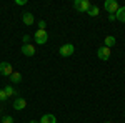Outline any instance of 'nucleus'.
<instances>
[{"instance_id":"obj_1","label":"nucleus","mask_w":125,"mask_h":123,"mask_svg":"<svg viewBox=\"0 0 125 123\" xmlns=\"http://www.w3.org/2000/svg\"><path fill=\"white\" fill-rule=\"evenodd\" d=\"M33 40H35L37 45H45V43L48 42V33L45 32V30H37L35 35H33Z\"/></svg>"},{"instance_id":"obj_2","label":"nucleus","mask_w":125,"mask_h":123,"mask_svg":"<svg viewBox=\"0 0 125 123\" xmlns=\"http://www.w3.org/2000/svg\"><path fill=\"white\" fill-rule=\"evenodd\" d=\"M73 52H75V47H73L72 43H65V45H62V47L58 48L60 57H72Z\"/></svg>"},{"instance_id":"obj_3","label":"nucleus","mask_w":125,"mask_h":123,"mask_svg":"<svg viewBox=\"0 0 125 123\" xmlns=\"http://www.w3.org/2000/svg\"><path fill=\"white\" fill-rule=\"evenodd\" d=\"M104 7H105V10L110 13V15H115V12L120 9V5H118V2H117V0H105Z\"/></svg>"},{"instance_id":"obj_4","label":"nucleus","mask_w":125,"mask_h":123,"mask_svg":"<svg viewBox=\"0 0 125 123\" xmlns=\"http://www.w3.org/2000/svg\"><path fill=\"white\" fill-rule=\"evenodd\" d=\"M73 7H75V10H78V12H88V9L92 7V3H90L88 0H75V2H73Z\"/></svg>"},{"instance_id":"obj_5","label":"nucleus","mask_w":125,"mask_h":123,"mask_svg":"<svg viewBox=\"0 0 125 123\" xmlns=\"http://www.w3.org/2000/svg\"><path fill=\"white\" fill-rule=\"evenodd\" d=\"M13 73V66L9 62H0V75L2 76H10Z\"/></svg>"},{"instance_id":"obj_6","label":"nucleus","mask_w":125,"mask_h":123,"mask_svg":"<svg viewBox=\"0 0 125 123\" xmlns=\"http://www.w3.org/2000/svg\"><path fill=\"white\" fill-rule=\"evenodd\" d=\"M97 57L100 58V60H104V62H107V60L110 58V48L100 47L98 50H97Z\"/></svg>"},{"instance_id":"obj_7","label":"nucleus","mask_w":125,"mask_h":123,"mask_svg":"<svg viewBox=\"0 0 125 123\" xmlns=\"http://www.w3.org/2000/svg\"><path fill=\"white\" fill-rule=\"evenodd\" d=\"M22 53H23L25 57H33V55H35V47H33L32 43H23Z\"/></svg>"},{"instance_id":"obj_8","label":"nucleus","mask_w":125,"mask_h":123,"mask_svg":"<svg viewBox=\"0 0 125 123\" xmlns=\"http://www.w3.org/2000/svg\"><path fill=\"white\" fill-rule=\"evenodd\" d=\"M25 106H27V100H25V98L17 96V98L13 100V108H15V110H19V112H20V110H23Z\"/></svg>"},{"instance_id":"obj_9","label":"nucleus","mask_w":125,"mask_h":123,"mask_svg":"<svg viewBox=\"0 0 125 123\" xmlns=\"http://www.w3.org/2000/svg\"><path fill=\"white\" fill-rule=\"evenodd\" d=\"M33 13H30V12H23L22 13V22L25 23V25H32L33 23Z\"/></svg>"},{"instance_id":"obj_10","label":"nucleus","mask_w":125,"mask_h":123,"mask_svg":"<svg viewBox=\"0 0 125 123\" xmlns=\"http://www.w3.org/2000/svg\"><path fill=\"white\" fill-rule=\"evenodd\" d=\"M104 43H105L104 47L110 48V47H114V45L117 43V40H115V37H114V35H107V37H105V40H104Z\"/></svg>"},{"instance_id":"obj_11","label":"nucleus","mask_w":125,"mask_h":123,"mask_svg":"<svg viewBox=\"0 0 125 123\" xmlns=\"http://www.w3.org/2000/svg\"><path fill=\"white\" fill-rule=\"evenodd\" d=\"M40 123H57V118H55L53 115L47 113V115H43V116L40 118Z\"/></svg>"},{"instance_id":"obj_12","label":"nucleus","mask_w":125,"mask_h":123,"mask_svg":"<svg viewBox=\"0 0 125 123\" xmlns=\"http://www.w3.org/2000/svg\"><path fill=\"white\" fill-rule=\"evenodd\" d=\"M115 20H118V22H125V7H120V9L115 12Z\"/></svg>"},{"instance_id":"obj_13","label":"nucleus","mask_w":125,"mask_h":123,"mask_svg":"<svg viewBox=\"0 0 125 123\" xmlns=\"http://www.w3.org/2000/svg\"><path fill=\"white\" fill-rule=\"evenodd\" d=\"M9 78L12 80V83H20V82H22V75H20L19 72H13Z\"/></svg>"},{"instance_id":"obj_14","label":"nucleus","mask_w":125,"mask_h":123,"mask_svg":"<svg viewBox=\"0 0 125 123\" xmlns=\"http://www.w3.org/2000/svg\"><path fill=\"white\" fill-rule=\"evenodd\" d=\"M3 92H5L7 96H15V95H17V92L13 90V86H12V85H7L5 88H3Z\"/></svg>"},{"instance_id":"obj_15","label":"nucleus","mask_w":125,"mask_h":123,"mask_svg":"<svg viewBox=\"0 0 125 123\" xmlns=\"http://www.w3.org/2000/svg\"><path fill=\"white\" fill-rule=\"evenodd\" d=\"M98 12H100V10H98V7H97V5H92V7L88 9V12H87V13H88L90 17H97V15H98Z\"/></svg>"},{"instance_id":"obj_16","label":"nucleus","mask_w":125,"mask_h":123,"mask_svg":"<svg viewBox=\"0 0 125 123\" xmlns=\"http://www.w3.org/2000/svg\"><path fill=\"white\" fill-rule=\"evenodd\" d=\"M0 123H13V118L9 116V115H5V116H2V118H0Z\"/></svg>"},{"instance_id":"obj_17","label":"nucleus","mask_w":125,"mask_h":123,"mask_svg":"<svg viewBox=\"0 0 125 123\" xmlns=\"http://www.w3.org/2000/svg\"><path fill=\"white\" fill-rule=\"evenodd\" d=\"M7 98H9V96L5 95V92H3V90H0V102H5Z\"/></svg>"},{"instance_id":"obj_18","label":"nucleus","mask_w":125,"mask_h":123,"mask_svg":"<svg viewBox=\"0 0 125 123\" xmlns=\"http://www.w3.org/2000/svg\"><path fill=\"white\" fill-rule=\"evenodd\" d=\"M39 30H45V20H40L39 22Z\"/></svg>"},{"instance_id":"obj_19","label":"nucleus","mask_w":125,"mask_h":123,"mask_svg":"<svg viewBox=\"0 0 125 123\" xmlns=\"http://www.w3.org/2000/svg\"><path fill=\"white\" fill-rule=\"evenodd\" d=\"M22 40H23V43H30V35H23Z\"/></svg>"},{"instance_id":"obj_20","label":"nucleus","mask_w":125,"mask_h":123,"mask_svg":"<svg viewBox=\"0 0 125 123\" xmlns=\"http://www.w3.org/2000/svg\"><path fill=\"white\" fill-rule=\"evenodd\" d=\"M15 3H17V5H25V0H17Z\"/></svg>"},{"instance_id":"obj_21","label":"nucleus","mask_w":125,"mask_h":123,"mask_svg":"<svg viewBox=\"0 0 125 123\" xmlns=\"http://www.w3.org/2000/svg\"><path fill=\"white\" fill-rule=\"evenodd\" d=\"M30 123H40V122H37V120H30Z\"/></svg>"},{"instance_id":"obj_22","label":"nucleus","mask_w":125,"mask_h":123,"mask_svg":"<svg viewBox=\"0 0 125 123\" xmlns=\"http://www.w3.org/2000/svg\"><path fill=\"white\" fill-rule=\"evenodd\" d=\"M105 123H110V122H105Z\"/></svg>"}]
</instances>
